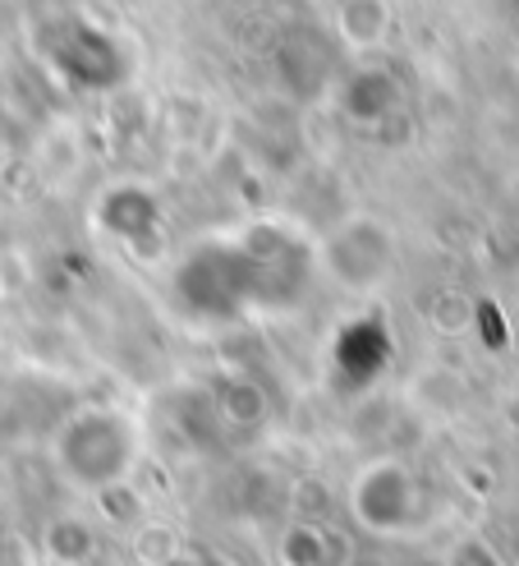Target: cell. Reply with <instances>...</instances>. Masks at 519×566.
<instances>
[{
  "mask_svg": "<svg viewBox=\"0 0 519 566\" xmlns=\"http://www.w3.org/2000/svg\"><path fill=\"white\" fill-rule=\"evenodd\" d=\"M0 566H33V548L23 539H6L0 544Z\"/></svg>",
  "mask_w": 519,
  "mask_h": 566,
  "instance_id": "6da1fadb",
  "label": "cell"
}]
</instances>
